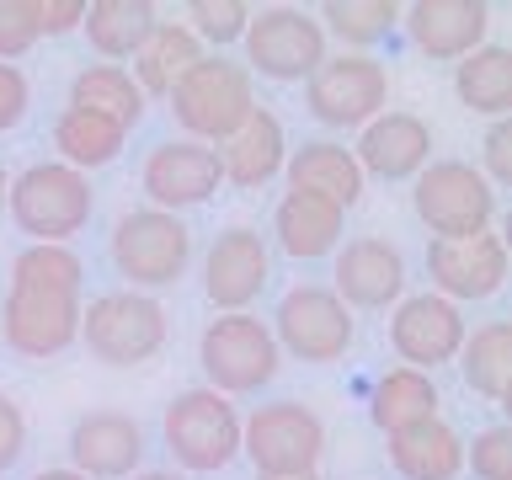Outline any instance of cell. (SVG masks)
Listing matches in <instances>:
<instances>
[{"label":"cell","mask_w":512,"mask_h":480,"mask_svg":"<svg viewBox=\"0 0 512 480\" xmlns=\"http://www.w3.org/2000/svg\"><path fill=\"white\" fill-rule=\"evenodd\" d=\"M384 448H390V464L400 480H459L464 475V438L443 416L416 422L406 432H390Z\"/></svg>","instance_id":"cb8c5ba5"},{"label":"cell","mask_w":512,"mask_h":480,"mask_svg":"<svg viewBox=\"0 0 512 480\" xmlns=\"http://www.w3.org/2000/svg\"><path fill=\"white\" fill-rule=\"evenodd\" d=\"M0 336L16 358H59L80 342V294L11 283L0 299Z\"/></svg>","instance_id":"7c38bea8"},{"label":"cell","mask_w":512,"mask_h":480,"mask_svg":"<svg viewBox=\"0 0 512 480\" xmlns=\"http://www.w3.org/2000/svg\"><path fill=\"white\" fill-rule=\"evenodd\" d=\"M6 214L27 235V246H70L96 214V187L91 176L59 166V160H38L11 176Z\"/></svg>","instance_id":"6da1fadb"},{"label":"cell","mask_w":512,"mask_h":480,"mask_svg":"<svg viewBox=\"0 0 512 480\" xmlns=\"http://www.w3.org/2000/svg\"><path fill=\"white\" fill-rule=\"evenodd\" d=\"M288 192H310V198H326L347 214V208L363 203V187L368 176L358 171V160H352V144L342 139H304L299 150H288Z\"/></svg>","instance_id":"7402d4cb"},{"label":"cell","mask_w":512,"mask_h":480,"mask_svg":"<svg viewBox=\"0 0 512 480\" xmlns=\"http://www.w3.org/2000/svg\"><path fill=\"white\" fill-rule=\"evenodd\" d=\"M464 331H470L464 326V310L438 299L432 288L427 294H406L390 310V347L406 368H416V374H432V368L454 363L459 347H464Z\"/></svg>","instance_id":"2e32d148"},{"label":"cell","mask_w":512,"mask_h":480,"mask_svg":"<svg viewBox=\"0 0 512 480\" xmlns=\"http://www.w3.org/2000/svg\"><path fill=\"white\" fill-rule=\"evenodd\" d=\"M240 454L256 475H315L326 454V422L304 400H267L240 416Z\"/></svg>","instance_id":"30bf717a"},{"label":"cell","mask_w":512,"mask_h":480,"mask_svg":"<svg viewBox=\"0 0 512 480\" xmlns=\"http://www.w3.org/2000/svg\"><path fill=\"white\" fill-rule=\"evenodd\" d=\"M32 107V80L16 64H0V134H11Z\"/></svg>","instance_id":"f35d334b"},{"label":"cell","mask_w":512,"mask_h":480,"mask_svg":"<svg viewBox=\"0 0 512 480\" xmlns=\"http://www.w3.org/2000/svg\"><path fill=\"white\" fill-rule=\"evenodd\" d=\"M400 27L416 54L459 64L480 43H491V6L486 0H416V6H400Z\"/></svg>","instance_id":"ac0fdd59"},{"label":"cell","mask_w":512,"mask_h":480,"mask_svg":"<svg viewBox=\"0 0 512 480\" xmlns=\"http://www.w3.org/2000/svg\"><path fill=\"white\" fill-rule=\"evenodd\" d=\"M267 326H272L278 352H288V358H299V363H315V368L342 363L352 352V342H358V320H352V310L331 294V283L288 288Z\"/></svg>","instance_id":"9c48e42d"},{"label":"cell","mask_w":512,"mask_h":480,"mask_svg":"<svg viewBox=\"0 0 512 480\" xmlns=\"http://www.w3.org/2000/svg\"><path fill=\"white\" fill-rule=\"evenodd\" d=\"M203 54H208V48L187 32V22H160L150 32V43L134 54L128 75H134V86L144 91V102H166V96L176 91V80H182Z\"/></svg>","instance_id":"4316f807"},{"label":"cell","mask_w":512,"mask_h":480,"mask_svg":"<svg viewBox=\"0 0 512 480\" xmlns=\"http://www.w3.org/2000/svg\"><path fill=\"white\" fill-rule=\"evenodd\" d=\"M331 294L352 315L358 310H395L406 299V256L384 235H352L347 246H336Z\"/></svg>","instance_id":"e0dca14e"},{"label":"cell","mask_w":512,"mask_h":480,"mask_svg":"<svg viewBox=\"0 0 512 480\" xmlns=\"http://www.w3.org/2000/svg\"><path fill=\"white\" fill-rule=\"evenodd\" d=\"M267 283H272L267 235L251 230V224L219 230L214 246H208V256H203V299L214 304L219 315H240V310H251V304L267 294Z\"/></svg>","instance_id":"4fadbf2b"},{"label":"cell","mask_w":512,"mask_h":480,"mask_svg":"<svg viewBox=\"0 0 512 480\" xmlns=\"http://www.w3.org/2000/svg\"><path fill=\"white\" fill-rule=\"evenodd\" d=\"M32 43H38V32H32L27 0H0V64L22 59Z\"/></svg>","instance_id":"74e56055"},{"label":"cell","mask_w":512,"mask_h":480,"mask_svg":"<svg viewBox=\"0 0 512 480\" xmlns=\"http://www.w3.org/2000/svg\"><path fill=\"white\" fill-rule=\"evenodd\" d=\"M54 150H59V166H70V171H96V166H112V160L123 155V144H128V128L118 123H107V118H96V112H80V107H64L59 118H54Z\"/></svg>","instance_id":"4dcf8cb0"},{"label":"cell","mask_w":512,"mask_h":480,"mask_svg":"<svg viewBox=\"0 0 512 480\" xmlns=\"http://www.w3.org/2000/svg\"><path fill=\"white\" fill-rule=\"evenodd\" d=\"M454 96L475 118H507L512 112V48L507 43H480L475 54L454 64Z\"/></svg>","instance_id":"83f0119b"},{"label":"cell","mask_w":512,"mask_h":480,"mask_svg":"<svg viewBox=\"0 0 512 480\" xmlns=\"http://www.w3.org/2000/svg\"><path fill=\"white\" fill-rule=\"evenodd\" d=\"M144 464V427L128 411H86L70 427V470L86 480H134Z\"/></svg>","instance_id":"d6986e66"},{"label":"cell","mask_w":512,"mask_h":480,"mask_svg":"<svg viewBox=\"0 0 512 480\" xmlns=\"http://www.w3.org/2000/svg\"><path fill=\"white\" fill-rule=\"evenodd\" d=\"M427 278L432 294L448 304L496 299L507 283V240L502 230H480L464 240H427Z\"/></svg>","instance_id":"5bb4252c"},{"label":"cell","mask_w":512,"mask_h":480,"mask_svg":"<svg viewBox=\"0 0 512 480\" xmlns=\"http://www.w3.org/2000/svg\"><path fill=\"white\" fill-rule=\"evenodd\" d=\"M27 16L38 38H64L86 22V0H27Z\"/></svg>","instance_id":"8d00e7d4"},{"label":"cell","mask_w":512,"mask_h":480,"mask_svg":"<svg viewBox=\"0 0 512 480\" xmlns=\"http://www.w3.org/2000/svg\"><path fill=\"white\" fill-rule=\"evenodd\" d=\"M6 192H11V171L0 166V214H6Z\"/></svg>","instance_id":"7bdbcfd3"},{"label":"cell","mask_w":512,"mask_h":480,"mask_svg":"<svg viewBox=\"0 0 512 480\" xmlns=\"http://www.w3.org/2000/svg\"><path fill=\"white\" fill-rule=\"evenodd\" d=\"M246 22H251L246 0H192V6H187V32L203 48L240 43V38H246Z\"/></svg>","instance_id":"836d02e7"},{"label":"cell","mask_w":512,"mask_h":480,"mask_svg":"<svg viewBox=\"0 0 512 480\" xmlns=\"http://www.w3.org/2000/svg\"><path fill=\"white\" fill-rule=\"evenodd\" d=\"M411 208L432 240H464L496 230V187L470 160H427L411 182Z\"/></svg>","instance_id":"ba28073f"},{"label":"cell","mask_w":512,"mask_h":480,"mask_svg":"<svg viewBox=\"0 0 512 480\" xmlns=\"http://www.w3.org/2000/svg\"><path fill=\"white\" fill-rule=\"evenodd\" d=\"M166 102H171V118L182 123V139L214 144V150L251 118L256 107H262L246 64H235L224 54H203L182 80H176V91L166 96Z\"/></svg>","instance_id":"277c9868"},{"label":"cell","mask_w":512,"mask_h":480,"mask_svg":"<svg viewBox=\"0 0 512 480\" xmlns=\"http://www.w3.org/2000/svg\"><path fill=\"white\" fill-rule=\"evenodd\" d=\"M27 454V416L11 395H0V475Z\"/></svg>","instance_id":"ab89813d"},{"label":"cell","mask_w":512,"mask_h":480,"mask_svg":"<svg viewBox=\"0 0 512 480\" xmlns=\"http://www.w3.org/2000/svg\"><path fill=\"white\" fill-rule=\"evenodd\" d=\"M80 342L107 368H139L160 358V347L171 342V315L155 294L107 288V294L80 304Z\"/></svg>","instance_id":"7a4b0ae2"},{"label":"cell","mask_w":512,"mask_h":480,"mask_svg":"<svg viewBox=\"0 0 512 480\" xmlns=\"http://www.w3.org/2000/svg\"><path fill=\"white\" fill-rule=\"evenodd\" d=\"M70 107L80 112H96V118L118 123V128H139L144 118V91L134 86V75H128V64H86V70H75L70 80Z\"/></svg>","instance_id":"f546056e"},{"label":"cell","mask_w":512,"mask_h":480,"mask_svg":"<svg viewBox=\"0 0 512 480\" xmlns=\"http://www.w3.org/2000/svg\"><path fill=\"white\" fill-rule=\"evenodd\" d=\"M288 150H294V144H288V134H283V118L267 112V107H256L251 118L219 144L224 182L240 187V192H256V187L278 182L283 166H288Z\"/></svg>","instance_id":"44dd1931"},{"label":"cell","mask_w":512,"mask_h":480,"mask_svg":"<svg viewBox=\"0 0 512 480\" xmlns=\"http://www.w3.org/2000/svg\"><path fill=\"white\" fill-rule=\"evenodd\" d=\"M438 406H443V395H438V384H432V374H416V368L395 363V368H384V374L374 379V395H368V422L390 438V432H406L416 422H432Z\"/></svg>","instance_id":"484cf974"},{"label":"cell","mask_w":512,"mask_h":480,"mask_svg":"<svg viewBox=\"0 0 512 480\" xmlns=\"http://www.w3.org/2000/svg\"><path fill=\"white\" fill-rule=\"evenodd\" d=\"M480 176H486L491 187H507L512 182V123L496 118L486 123V139H480Z\"/></svg>","instance_id":"d590c367"},{"label":"cell","mask_w":512,"mask_h":480,"mask_svg":"<svg viewBox=\"0 0 512 480\" xmlns=\"http://www.w3.org/2000/svg\"><path fill=\"white\" fill-rule=\"evenodd\" d=\"M459 374L464 384L491 400V406H507V390H512V326L507 320H480L475 331H464V347H459Z\"/></svg>","instance_id":"f1b7e54d"},{"label":"cell","mask_w":512,"mask_h":480,"mask_svg":"<svg viewBox=\"0 0 512 480\" xmlns=\"http://www.w3.org/2000/svg\"><path fill=\"white\" fill-rule=\"evenodd\" d=\"M464 464H470L475 480H512V427H480L470 443H464Z\"/></svg>","instance_id":"e575fe53"},{"label":"cell","mask_w":512,"mask_h":480,"mask_svg":"<svg viewBox=\"0 0 512 480\" xmlns=\"http://www.w3.org/2000/svg\"><path fill=\"white\" fill-rule=\"evenodd\" d=\"M315 22L326 27V38H342L352 54H368L400 27V6L395 0H326Z\"/></svg>","instance_id":"1f68e13d"},{"label":"cell","mask_w":512,"mask_h":480,"mask_svg":"<svg viewBox=\"0 0 512 480\" xmlns=\"http://www.w3.org/2000/svg\"><path fill=\"white\" fill-rule=\"evenodd\" d=\"M256 480H320V470L315 475H256Z\"/></svg>","instance_id":"ee69618b"},{"label":"cell","mask_w":512,"mask_h":480,"mask_svg":"<svg viewBox=\"0 0 512 480\" xmlns=\"http://www.w3.org/2000/svg\"><path fill=\"white\" fill-rule=\"evenodd\" d=\"M32 480H86V475H75L70 464H64V470H43V475H32Z\"/></svg>","instance_id":"60d3db41"},{"label":"cell","mask_w":512,"mask_h":480,"mask_svg":"<svg viewBox=\"0 0 512 480\" xmlns=\"http://www.w3.org/2000/svg\"><path fill=\"white\" fill-rule=\"evenodd\" d=\"M160 27V11L150 0H91L86 6V43L96 48V59L102 64H123L134 59L144 43H150V32Z\"/></svg>","instance_id":"d4e9b609"},{"label":"cell","mask_w":512,"mask_h":480,"mask_svg":"<svg viewBox=\"0 0 512 480\" xmlns=\"http://www.w3.org/2000/svg\"><path fill=\"white\" fill-rule=\"evenodd\" d=\"M107 256L134 294H160V288H176L187 278L192 230H187L182 214H166V208L144 203V208H128V214L112 224Z\"/></svg>","instance_id":"3957f363"},{"label":"cell","mask_w":512,"mask_h":480,"mask_svg":"<svg viewBox=\"0 0 512 480\" xmlns=\"http://www.w3.org/2000/svg\"><path fill=\"white\" fill-rule=\"evenodd\" d=\"M198 363H203V379L208 390H219L224 400L235 395H256L278 379L283 368V352L272 342V326L256 320L251 310L240 315H214L198 336Z\"/></svg>","instance_id":"5b68a950"},{"label":"cell","mask_w":512,"mask_h":480,"mask_svg":"<svg viewBox=\"0 0 512 480\" xmlns=\"http://www.w3.org/2000/svg\"><path fill=\"white\" fill-rule=\"evenodd\" d=\"M347 230V214L326 198H310V192H283L278 208H272V240H278L283 256L294 262H320V256H336Z\"/></svg>","instance_id":"603a6c76"},{"label":"cell","mask_w":512,"mask_h":480,"mask_svg":"<svg viewBox=\"0 0 512 480\" xmlns=\"http://www.w3.org/2000/svg\"><path fill=\"white\" fill-rule=\"evenodd\" d=\"M246 75L278 80V86H299L320 64L331 59V38L304 6H262L246 22Z\"/></svg>","instance_id":"52a82bcc"},{"label":"cell","mask_w":512,"mask_h":480,"mask_svg":"<svg viewBox=\"0 0 512 480\" xmlns=\"http://www.w3.org/2000/svg\"><path fill=\"white\" fill-rule=\"evenodd\" d=\"M134 480H182V475H171V470H139Z\"/></svg>","instance_id":"b9f144b4"},{"label":"cell","mask_w":512,"mask_h":480,"mask_svg":"<svg viewBox=\"0 0 512 480\" xmlns=\"http://www.w3.org/2000/svg\"><path fill=\"white\" fill-rule=\"evenodd\" d=\"M11 283L80 294V283H86V262H80L75 246H22V251H16V262H11Z\"/></svg>","instance_id":"d6a6232c"},{"label":"cell","mask_w":512,"mask_h":480,"mask_svg":"<svg viewBox=\"0 0 512 480\" xmlns=\"http://www.w3.org/2000/svg\"><path fill=\"white\" fill-rule=\"evenodd\" d=\"M160 438L187 475H219L240 459V411L208 384H192L160 416Z\"/></svg>","instance_id":"8992f818"},{"label":"cell","mask_w":512,"mask_h":480,"mask_svg":"<svg viewBox=\"0 0 512 480\" xmlns=\"http://www.w3.org/2000/svg\"><path fill=\"white\" fill-rule=\"evenodd\" d=\"M352 160L363 176H379V182H416L432 160V128L416 112H379L374 123L358 128Z\"/></svg>","instance_id":"ffe728a7"},{"label":"cell","mask_w":512,"mask_h":480,"mask_svg":"<svg viewBox=\"0 0 512 480\" xmlns=\"http://www.w3.org/2000/svg\"><path fill=\"white\" fill-rule=\"evenodd\" d=\"M390 102V70L374 54H331L320 70L304 80V107L326 128H363L374 123Z\"/></svg>","instance_id":"8fae6325"},{"label":"cell","mask_w":512,"mask_h":480,"mask_svg":"<svg viewBox=\"0 0 512 480\" xmlns=\"http://www.w3.org/2000/svg\"><path fill=\"white\" fill-rule=\"evenodd\" d=\"M139 187L150 198V208H166V214L198 208L224 187L219 150L214 144H198V139H160L139 166Z\"/></svg>","instance_id":"9a60e30c"}]
</instances>
